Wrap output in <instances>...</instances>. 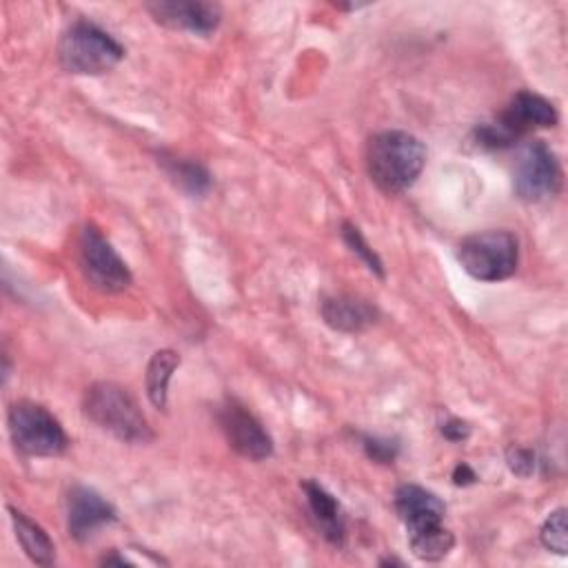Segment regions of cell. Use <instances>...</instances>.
<instances>
[{
	"instance_id": "obj_11",
	"label": "cell",
	"mask_w": 568,
	"mask_h": 568,
	"mask_svg": "<svg viewBox=\"0 0 568 568\" xmlns=\"http://www.w3.org/2000/svg\"><path fill=\"white\" fill-rule=\"evenodd\" d=\"M115 519L106 499L87 486L71 488L67 497V530L75 541H87L100 526Z\"/></svg>"
},
{
	"instance_id": "obj_9",
	"label": "cell",
	"mask_w": 568,
	"mask_h": 568,
	"mask_svg": "<svg viewBox=\"0 0 568 568\" xmlns=\"http://www.w3.org/2000/svg\"><path fill=\"white\" fill-rule=\"evenodd\" d=\"M217 417H220V426L235 453H240L242 457L253 459V462H262V459L271 457L273 439L266 433V428L262 426V422L251 410H246V406H242L235 399H226L222 404Z\"/></svg>"
},
{
	"instance_id": "obj_13",
	"label": "cell",
	"mask_w": 568,
	"mask_h": 568,
	"mask_svg": "<svg viewBox=\"0 0 568 568\" xmlns=\"http://www.w3.org/2000/svg\"><path fill=\"white\" fill-rule=\"evenodd\" d=\"M320 311L324 322L342 333H359L373 326L377 320V308L371 306L366 300L353 295L324 297Z\"/></svg>"
},
{
	"instance_id": "obj_15",
	"label": "cell",
	"mask_w": 568,
	"mask_h": 568,
	"mask_svg": "<svg viewBox=\"0 0 568 568\" xmlns=\"http://www.w3.org/2000/svg\"><path fill=\"white\" fill-rule=\"evenodd\" d=\"M11 524L16 530V539L20 541L27 557L38 566H51L55 561V546L44 532L42 526H38L33 519H29L24 513L9 508Z\"/></svg>"
},
{
	"instance_id": "obj_16",
	"label": "cell",
	"mask_w": 568,
	"mask_h": 568,
	"mask_svg": "<svg viewBox=\"0 0 568 568\" xmlns=\"http://www.w3.org/2000/svg\"><path fill=\"white\" fill-rule=\"evenodd\" d=\"M178 366H180V355L169 348L153 353V357L146 366V395H149L151 404L160 410L166 408L169 379Z\"/></svg>"
},
{
	"instance_id": "obj_14",
	"label": "cell",
	"mask_w": 568,
	"mask_h": 568,
	"mask_svg": "<svg viewBox=\"0 0 568 568\" xmlns=\"http://www.w3.org/2000/svg\"><path fill=\"white\" fill-rule=\"evenodd\" d=\"M302 490L306 493L311 517L315 519L320 532L331 544H342L346 528H344V515L337 504V499L317 481H302Z\"/></svg>"
},
{
	"instance_id": "obj_23",
	"label": "cell",
	"mask_w": 568,
	"mask_h": 568,
	"mask_svg": "<svg viewBox=\"0 0 568 568\" xmlns=\"http://www.w3.org/2000/svg\"><path fill=\"white\" fill-rule=\"evenodd\" d=\"M468 433H470V428H468V424L462 422V419L450 417L448 422L442 424V435H444L446 439H450V442H462V439L468 437Z\"/></svg>"
},
{
	"instance_id": "obj_24",
	"label": "cell",
	"mask_w": 568,
	"mask_h": 568,
	"mask_svg": "<svg viewBox=\"0 0 568 568\" xmlns=\"http://www.w3.org/2000/svg\"><path fill=\"white\" fill-rule=\"evenodd\" d=\"M477 479V475L473 473V468L468 466V464H457L455 466V470H453V481L457 484V486H468V484H473Z\"/></svg>"
},
{
	"instance_id": "obj_7",
	"label": "cell",
	"mask_w": 568,
	"mask_h": 568,
	"mask_svg": "<svg viewBox=\"0 0 568 568\" xmlns=\"http://www.w3.org/2000/svg\"><path fill=\"white\" fill-rule=\"evenodd\" d=\"M78 246L80 268L93 288L100 293H120L131 284V271L126 262L93 224L82 229Z\"/></svg>"
},
{
	"instance_id": "obj_2",
	"label": "cell",
	"mask_w": 568,
	"mask_h": 568,
	"mask_svg": "<svg viewBox=\"0 0 568 568\" xmlns=\"http://www.w3.org/2000/svg\"><path fill=\"white\" fill-rule=\"evenodd\" d=\"M84 415L126 444H146L153 439L151 426L129 388L115 382H95L87 388L82 402Z\"/></svg>"
},
{
	"instance_id": "obj_21",
	"label": "cell",
	"mask_w": 568,
	"mask_h": 568,
	"mask_svg": "<svg viewBox=\"0 0 568 568\" xmlns=\"http://www.w3.org/2000/svg\"><path fill=\"white\" fill-rule=\"evenodd\" d=\"M506 462H508V468L517 477H530L532 470H535V455H532V450L521 448V446H513L508 450V455H506Z\"/></svg>"
},
{
	"instance_id": "obj_8",
	"label": "cell",
	"mask_w": 568,
	"mask_h": 568,
	"mask_svg": "<svg viewBox=\"0 0 568 568\" xmlns=\"http://www.w3.org/2000/svg\"><path fill=\"white\" fill-rule=\"evenodd\" d=\"M513 182L515 193L528 202L555 195L561 184V169L555 153L539 140L528 142L517 155Z\"/></svg>"
},
{
	"instance_id": "obj_12",
	"label": "cell",
	"mask_w": 568,
	"mask_h": 568,
	"mask_svg": "<svg viewBox=\"0 0 568 568\" xmlns=\"http://www.w3.org/2000/svg\"><path fill=\"white\" fill-rule=\"evenodd\" d=\"M395 510L408 532H419L439 526L444 521L446 506L435 493L415 484H404L395 493Z\"/></svg>"
},
{
	"instance_id": "obj_6",
	"label": "cell",
	"mask_w": 568,
	"mask_h": 568,
	"mask_svg": "<svg viewBox=\"0 0 568 568\" xmlns=\"http://www.w3.org/2000/svg\"><path fill=\"white\" fill-rule=\"evenodd\" d=\"M9 433L16 448L31 457H55L69 446L60 422L44 406L27 399L11 406Z\"/></svg>"
},
{
	"instance_id": "obj_3",
	"label": "cell",
	"mask_w": 568,
	"mask_h": 568,
	"mask_svg": "<svg viewBox=\"0 0 568 568\" xmlns=\"http://www.w3.org/2000/svg\"><path fill=\"white\" fill-rule=\"evenodd\" d=\"M124 55V49L100 27L87 20L73 22L58 44L62 69L80 75H98L111 71Z\"/></svg>"
},
{
	"instance_id": "obj_20",
	"label": "cell",
	"mask_w": 568,
	"mask_h": 568,
	"mask_svg": "<svg viewBox=\"0 0 568 568\" xmlns=\"http://www.w3.org/2000/svg\"><path fill=\"white\" fill-rule=\"evenodd\" d=\"M342 237H344V242L351 246V251L357 253V255L364 260V264H366L373 273H377L379 277H384L382 260H379L377 253L366 244V240L362 237V233H359V229H357L355 224L344 222V224H342Z\"/></svg>"
},
{
	"instance_id": "obj_10",
	"label": "cell",
	"mask_w": 568,
	"mask_h": 568,
	"mask_svg": "<svg viewBox=\"0 0 568 568\" xmlns=\"http://www.w3.org/2000/svg\"><path fill=\"white\" fill-rule=\"evenodd\" d=\"M144 9L155 22L169 29H184L191 33H211L220 24V7L202 0H153Z\"/></svg>"
},
{
	"instance_id": "obj_17",
	"label": "cell",
	"mask_w": 568,
	"mask_h": 568,
	"mask_svg": "<svg viewBox=\"0 0 568 568\" xmlns=\"http://www.w3.org/2000/svg\"><path fill=\"white\" fill-rule=\"evenodd\" d=\"M455 544V537L444 524L419 530V532H408V546L417 559L424 561H439L444 559Z\"/></svg>"
},
{
	"instance_id": "obj_1",
	"label": "cell",
	"mask_w": 568,
	"mask_h": 568,
	"mask_svg": "<svg viewBox=\"0 0 568 568\" xmlns=\"http://www.w3.org/2000/svg\"><path fill=\"white\" fill-rule=\"evenodd\" d=\"M426 164V146L406 131L375 133L366 144V169L384 193H402L419 178Z\"/></svg>"
},
{
	"instance_id": "obj_5",
	"label": "cell",
	"mask_w": 568,
	"mask_h": 568,
	"mask_svg": "<svg viewBox=\"0 0 568 568\" xmlns=\"http://www.w3.org/2000/svg\"><path fill=\"white\" fill-rule=\"evenodd\" d=\"M462 268L479 282H501L517 271L519 248L510 231H481L462 240L457 248Z\"/></svg>"
},
{
	"instance_id": "obj_22",
	"label": "cell",
	"mask_w": 568,
	"mask_h": 568,
	"mask_svg": "<svg viewBox=\"0 0 568 568\" xmlns=\"http://www.w3.org/2000/svg\"><path fill=\"white\" fill-rule=\"evenodd\" d=\"M364 450L371 459L382 462V464H390L397 455V444L388 442V439H377V437H364Z\"/></svg>"
},
{
	"instance_id": "obj_18",
	"label": "cell",
	"mask_w": 568,
	"mask_h": 568,
	"mask_svg": "<svg viewBox=\"0 0 568 568\" xmlns=\"http://www.w3.org/2000/svg\"><path fill=\"white\" fill-rule=\"evenodd\" d=\"M169 178L184 191L193 193V195H200L209 189L211 180H209V173L195 164V162H189V160H182V158H164L162 160Z\"/></svg>"
},
{
	"instance_id": "obj_4",
	"label": "cell",
	"mask_w": 568,
	"mask_h": 568,
	"mask_svg": "<svg viewBox=\"0 0 568 568\" xmlns=\"http://www.w3.org/2000/svg\"><path fill=\"white\" fill-rule=\"evenodd\" d=\"M555 124H557V111L546 98L530 91H519L504 106V111L497 115L495 122L481 124L475 133H477L479 146L504 149V146H510L517 138L535 129H548Z\"/></svg>"
},
{
	"instance_id": "obj_19",
	"label": "cell",
	"mask_w": 568,
	"mask_h": 568,
	"mask_svg": "<svg viewBox=\"0 0 568 568\" xmlns=\"http://www.w3.org/2000/svg\"><path fill=\"white\" fill-rule=\"evenodd\" d=\"M541 544L557 552V555H566L568 550V532H566V508H557L555 513L548 515V519L541 526Z\"/></svg>"
}]
</instances>
